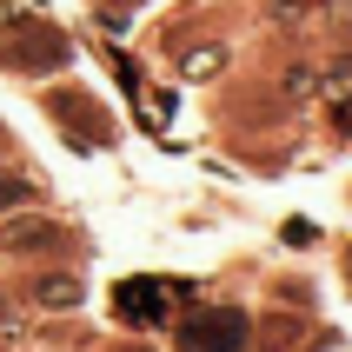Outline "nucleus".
I'll return each instance as SVG.
<instances>
[{
  "label": "nucleus",
  "instance_id": "f257e3e1",
  "mask_svg": "<svg viewBox=\"0 0 352 352\" xmlns=\"http://www.w3.org/2000/svg\"><path fill=\"white\" fill-rule=\"evenodd\" d=\"M74 60V40L60 34L54 20L40 14H7L0 20V67H14V74H60Z\"/></svg>",
  "mask_w": 352,
  "mask_h": 352
},
{
  "label": "nucleus",
  "instance_id": "0eeeda50",
  "mask_svg": "<svg viewBox=\"0 0 352 352\" xmlns=\"http://www.w3.org/2000/svg\"><path fill=\"white\" fill-rule=\"evenodd\" d=\"M27 199H34L27 179H7V173H0V213H14V206H27Z\"/></svg>",
  "mask_w": 352,
  "mask_h": 352
},
{
  "label": "nucleus",
  "instance_id": "f03ea898",
  "mask_svg": "<svg viewBox=\"0 0 352 352\" xmlns=\"http://www.w3.org/2000/svg\"><path fill=\"white\" fill-rule=\"evenodd\" d=\"M47 113H54L80 146H107V140H113V120L100 113V100L80 94V87H54V94H47Z\"/></svg>",
  "mask_w": 352,
  "mask_h": 352
},
{
  "label": "nucleus",
  "instance_id": "9b49d317",
  "mask_svg": "<svg viewBox=\"0 0 352 352\" xmlns=\"http://www.w3.org/2000/svg\"><path fill=\"white\" fill-rule=\"evenodd\" d=\"M346 266H352V259H346Z\"/></svg>",
  "mask_w": 352,
  "mask_h": 352
},
{
  "label": "nucleus",
  "instance_id": "6e6552de",
  "mask_svg": "<svg viewBox=\"0 0 352 352\" xmlns=\"http://www.w3.org/2000/svg\"><path fill=\"white\" fill-rule=\"evenodd\" d=\"M219 60H226V54H213V47H206V54H193V60H186V74H213Z\"/></svg>",
  "mask_w": 352,
  "mask_h": 352
},
{
  "label": "nucleus",
  "instance_id": "9d476101",
  "mask_svg": "<svg viewBox=\"0 0 352 352\" xmlns=\"http://www.w3.org/2000/svg\"><path fill=\"white\" fill-rule=\"evenodd\" d=\"M113 352H153V346H113Z\"/></svg>",
  "mask_w": 352,
  "mask_h": 352
},
{
  "label": "nucleus",
  "instance_id": "1a4fd4ad",
  "mask_svg": "<svg viewBox=\"0 0 352 352\" xmlns=\"http://www.w3.org/2000/svg\"><path fill=\"white\" fill-rule=\"evenodd\" d=\"M0 326H14V299L0 293Z\"/></svg>",
  "mask_w": 352,
  "mask_h": 352
},
{
  "label": "nucleus",
  "instance_id": "423d86ee",
  "mask_svg": "<svg viewBox=\"0 0 352 352\" xmlns=\"http://www.w3.org/2000/svg\"><path fill=\"white\" fill-rule=\"evenodd\" d=\"M34 306H47V313H74V306H80V279L74 273H40L34 279Z\"/></svg>",
  "mask_w": 352,
  "mask_h": 352
},
{
  "label": "nucleus",
  "instance_id": "7ed1b4c3",
  "mask_svg": "<svg viewBox=\"0 0 352 352\" xmlns=\"http://www.w3.org/2000/svg\"><path fill=\"white\" fill-rule=\"evenodd\" d=\"M60 246H67V226L47 219V213H7L0 219V253L7 259H47Z\"/></svg>",
  "mask_w": 352,
  "mask_h": 352
},
{
  "label": "nucleus",
  "instance_id": "20e7f679",
  "mask_svg": "<svg viewBox=\"0 0 352 352\" xmlns=\"http://www.w3.org/2000/svg\"><path fill=\"white\" fill-rule=\"evenodd\" d=\"M186 352H246V319L239 313H193L179 326Z\"/></svg>",
  "mask_w": 352,
  "mask_h": 352
},
{
  "label": "nucleus",
  "instance_id": "39448f33",
  "mask_svg": "<svg viewBox=\"0 0 352 352\" xmlns=\"http://www.w3.org/2000/svg\"><path fill=\"white\" fill-rule=\"evenodd\" d=\"M113 319L120 326H153V319H166V286H160V279H126V286H113Z\"/></svg>",
  "mask_w": 352,
  "mask_h": 352
}]
</instances>
